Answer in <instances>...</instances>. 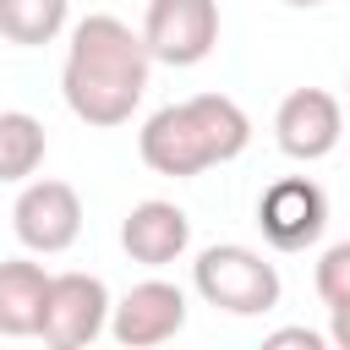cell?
<instances>
[{
	"label": "cell",
	"mask_w": 350,
	"mask_h": 350,
	"mask_svg": "<svg viewBox=\"0 0 350 350\" xmlns=\"http://www.w3.org/2000/svg\"><path fill=\"white\" fill-rule=\"evenodd\" d=\"M339 137H345V109H339V98L328 88H295V93L279 98V109H273V142H279L284 159L317 164V159H328L339 148Z\"/></svg>",
	"instance_id": "ba28073f"
},
{
	"label": "cell",
	"mask_w": 350,
	"mask_h": 350,
	"mask_svg": "<svg viewBox=\"0 0 350 350\" xmlns=\"http://www.w3.org/2000/svg\"><path fill=\"white\" fill-rule=\"evenodd\" d=\"M148 71H153V55L142 33H131V22L109 11H93L71 27L66 60H60V98L82 126L109 131V126H126L131 109L142 104Z\"/></svg>",
	"instance_id": "6da1fadb"
},
{
	"label": "cell",
	"mask_w": 350,
	"mask_h": 350,
	"mask_svg": "<svg viewBox=\"0 0 350 350\" xmlns=\"http://www.w3.org/2000/svg\"><path fill=\"white\" fill-rule=\"evenodd\" d=\"M268 345L279 350V345H301V350H323L328 345V334H317V328H279V334H268Z\"/></svg>",
	"instance_id": "9a60e30c"
},
{
	"label": "cell",
	"mask_w": 350,
	"mask_h": 350,
	"mask_svg": "<svg viewBox=\"0 0 350 350\" xmlns=\"http://www.w3.org/2000/svg\"><path fill=\"white\" fill-rule=\"evenodd\" d=\"M246 142H252V120L230 93H191L180 104H164L137 131L142 164L170 180H191L213 164H230L246 153Z\"/></svg>",
	"instance_id": "7a4b0ae2"
},
{
	"label": "cell",
	"mask_w": 350,
	"mask_h": 350,
	"mask_svg": "<svg viewBox=\"0 0 350 350\" xmlns=\"http://www.w3.org/2000/svg\"><path fill=\"white\" fill-rule=\"evenodd\" d=\"M186 328V290L170 279H142L120 301H109V334L126 350H153Z\"/></svg>",
	"instance_id": "9c48e42d"
},
{
	"label": "cell",
	"mask_w": 350,
	"mask_h": 350,
	"mask_svg": "<svg viewBox=\"0 0 350 350\" xmlns=\"http://www.w3.org/2000/svg\"><path fill=\"white\" fill-rule=\"evenodd\" d=\"M257 230L273 252H306L328 230V191L312 175H284L257 197Z\"/></svg>",
	"instance_id": "52a82bcc"
},
{
	"label": "cell",
	"mask_w": 350,
	"mask_h": 350,
	"mask_svg": "<svg viewBox=\"0 0 350 350\" xmlns=\"http://www.w3.org/2000/svg\"><path fill=\"white\" fill-rule=\"evenodd\" d=\"M312 284H317V301H323V306H345V301H350V241H334V246L317 257Z\"/></svg>",
	"instance_id": "5bb4252c"
},
{
	"label": "cell",
	"mask_w": 350,
	"mask_h": 350,
	"mask_svg": "<svg viewBox=\"0 0 350 350\" xmlns=\"http://www.w3.org/2000/svg\"><path fill=\"white\" fill-rule=\"evenodd\" d=\"M191 290L213 306V312H230V317H262L279 306L284 295V279L279 268L241 246V241H219V246H202L197 262H191Z\"/></svg>",
	"instance_id": "3957f363"
},
{
	"label": "cell",
	"mask_w": 350,
	"mask_h": 350,
	"mask_svg": "<svg viewBox=\"0 0 350 350\" xmlns=\"http://www.w3.org/2000/svg\"><path fill=\"white\" fill-rule=\"evenodd\" d=\"M284 5H295V11H306V5H323V0H284Z\"/></svg>",
	"instance_id": "e0dca14e"
},
{
	"label": "cell",
	"mask_w": 350,
	"mask_h": 350,
	"mask_svg": "<svg viewBox=\"0 0 350 350\" xmlns=\"http://www.w3.org/2000/svg\"><path fill=\"white\" fill-rule=\"evenodd\" d=\"M142 44L159 66H202L219 44V0H148Z\"/></svg>",
	"instance_id": "5b68a950"
},
{
	"label": "cell",
	"mask_w": 350,
	"mask_h": 350,
	"mask_svg": "<svg viewBox=\"0 0 350 350\" xmlns=\"http://www.w3.org/2000/svg\"><path fill=\"white\" fill-rule=\"evenodd\" d=\"M120 246L142 268H170L191 246V219H186V208H175L164 197H148L120 219Z\"/></svg>",
	"instance_id": "30bf717a"
},
{
	"label": "cell",
	"mask_w": 350,
	"mask_h": 350,
	"mask_svg": "<svg viewBox=\"0 0 350 350\" xmlns=\"http://www.w3.org/2000/svg\"><path fill=\"white\" fill-rule=\"evenodd\" d=\"M11 230L27 252L55 257L66 246H77L82 235V197L71 180H22L16 202H11Z\"/></svg>",
	"instance_id": "8992f818"
},
{
	"label": "cell",
	"mask_w": 350,
	"mask_h": 350,
	"mask_svg": "<svg viewBox=\"0 0 350 350\" xmlns=\"http://www.w3.org/2000/svg\"><path fill=\"white\" fill-rule=\"evenodd\" d=\"M328 345L334 350H350V301L345 306H328Z\"/></svg>",
	"instance_id": "2e32d148"
},
{
	"label": "cell",
	"mask_w": 350,
	"mask_h": 350,
	"mask_svg": "<svg viewBox=\"0 0 350 350\" xmlns=\"http://www.w3.org/2000/svg\"><path fill=\"white\" fill-rule=\"evenodd\" d=\"M49 273L33 257H5L0 262V334L5 339H38V312H44Z\"/></svg>",
	"instance_id": "8fae6325"
},
{
	"label": "cell",
	"mask_w": 350,
	"mask_h": 350,
	"mask_svg": "<svg viewBox=\"0 0 350 350\" xmlns=\"http://www.w3.org/2000/svg\"><path fill=\"white\" fill-rule=\"evenodd\" d=\"M71 22V0H0V38L16 49L55 44Z\"/></svg>",
	"instance_id": "4fadbf2b"
},
{
	"label": "cell",
	"mask_w": 350,
	"mask_h": 350,
	"mask_svg": "<svg viewBox=\"0 0 350 350\" xmlns=\"http://www.w3.org/2000/svg\"><path fill=\"white\" fill-rule=\"evenodd\" d=\"M49 153V137H44V120L27 115V109H0V180L16 186V180H33L38 164Z\"/></svg>",
	"instance_id": "7c38bea8"
},
{
	"label": "cell",
	"mask_w": 350,
	"mask_h": 350,
	"mask_svg": "<svg viewBox=\"0 0 350 350\" xmlns=\"http://www.w3.org/2000/svg\"><path fill=\"white\" fill-rule=\"evenodd\" d=\"M109 328V290L98 273H49L38 339L49 350H82Z\"/></svg>",
	"instance_id": "277c9868"
}]
</instances>
